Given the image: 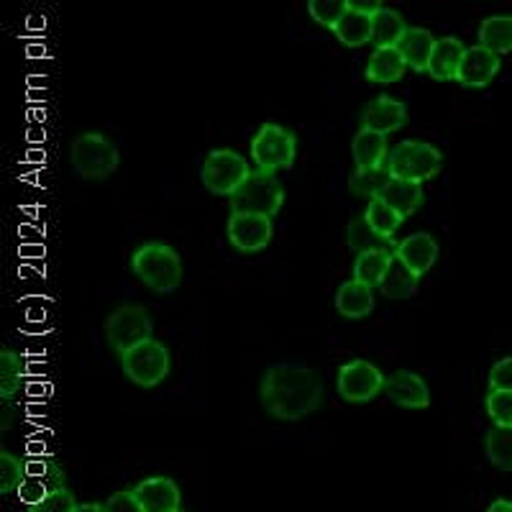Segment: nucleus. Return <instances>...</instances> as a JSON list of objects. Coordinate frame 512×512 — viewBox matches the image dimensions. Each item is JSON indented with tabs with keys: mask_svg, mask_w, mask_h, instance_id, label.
<instances>
[{
	"mask_svg": "<svg viewBox=\"0 0 512 512\" xmlns=\"http://www.w3.org/2000/svg\"><path fill=\"white\" fill-rule=\"evenodd\" d=\"M484 408H487V415L495 423V428H512V392L489 390Z\"/></svg>",
	"mask_w": 512,
	"mask_h": 512,
	"instance_id": "obj_35",
	"label": "nucleus"
},
{
	"mask_svg": "<svg viewBox=\"0 0 512 512\" xmlns=\"http://www.w3.org/2000/svg\"><path fill=\"white\" fill-rule=\"evenodd\" d=\"M484 451L497 469L512 472V428H492L484 441Z\"/></svg>",
	"mask_w": 512,
	"mask_h": 512,
	"instance_id": "obj_31",
	"label": "nucleus"
},
{
	"mask_svg": "<svg viewBox=\"0 0 512 512\" xmlns=\"http://www.w3.org/2000/svg\"><path fill=\"white\" fill-rule=\"evenodd\" d=\"M410 31V26L405 24V18L400 16L392 8H384L377 16L372 18V41L374 49L382 47H400V41L405 39V34Z\"/></svg>",
	"mask_w": 512,
	"mask_h": 512,
	"instance_id": "obj_25",
	"label": "nucleus"
},
{
	"mask_svg": "<svg viewBox=\"0 0 512 512\" xmlns=\"http://www.w3.org/2000/svg\"><path fill=\"white\" fill-rule=\"evenodd\" d=\"M497 72H500V57L477 44V47L466 49L464 59H461L459 75H456V82L464 85V88L482 90L487 88L489 82L495 80Z\"/></svg>",
	"mask_w": 512,
	"mask_h": 512,
	"instance_id": "obj_14",
	"label": "nucleus"
},
{
	"mask_svg": "<svg viewBox=\"0 0 512 512\" xmlns=\"http://www.w3.org/2000/svg\"><path fill=\"white\" fill-rule=\"evenodd\" d=\"M180 512H187V510H180Z\"/></svg>",
	"mask_w": 512,
	"mask_h": 512,
	"instance_id": "obj_44",
	"label": "nucleus"
},
{
	"mask_svg": "<svg viewBox=\"0 0 512 512\" xmlns=\"http://www.w3.org/2000/svg\"><path fill=\"white\" fill-rule=\"evenodd\" d=\"M77 502L75 495H72L70 489H59V492H52L47 500H41L39 505L29 507V512H77Z\"/></svg>",
	"mask_w": 512,
	"mask_h": 512,
	"instance_id": "obj_36",
	"label": "nucleus"
},
{
	"mask_svg": "<svg viewBox=\"0 0 512 512\" xmlns=\"http://www.w3.org/2000/svg\"><path fill=\"white\" fill-rule=\"evenodd\" d=\"M349 11L361 13V16H369L374 18L379 11H384L382 3H356V0H349Z\"/></svg>",
	"mask_w": 512,
	"mask_h": 512,
	"instance_id": "obj_40",
	"label": "nucleus"
},
{
	"mask_svg": "<svg viewBox=\"0 0 512 512\" xmlns=\"http://www.w3.org/2000/svg\"><path fill=\"white\" fill-rule=\"evenodd\" d=\"M105 512H144V507L136 500L134 489H123L105 502Z\"/></svg>",
	"mask_w": 512,
	"mask_h": 512,
	"instance_id": "obj_39",
	"label": "nucleus"
},
{
	"mask_svg": "<svg viewBox=\"0 0 512 512\" xmlns=\"http://www.w3.org/2000/svg\"><path fill=\"white\" fill-rule=\"evenodd\" d=\"M121 369L128 382H134L141 390H154V387H159L169 377L172 356H169V349L162 341L149 338V341L128 349L121 356Z\"/></svg>",
	"mask_w": 512,
	"mask_h": 512,
	"instance_id": "obj_6",
	"label": "nucleus"
},
{
	"mask_svg": "<svg viewBox=\"0 0 512 512\" xmlns=\"http://www.w3.org/2000/svg\"><path fill=\"white\" fill-rule=\"evenodd\" d=\"M16 423V410L11 408V400H3V431H8Z\"/></svg>",
	"mask_w": 512,
	"mask_h": 512,
	"instance_id": "obj_41",
	"label": "nucleus"
},
{
	"mask_svg": "<svg viewBox=\"0 0 512 512\" xmlns=\"http://www.w3.org/2000/svg\"><path fill=\"white\" fill-rule=\"evenodd\" d=\"M251 172L254 169L249 167V162L239 152H233V149H213L205 157L203 167H200V180H203L208 192L231 200L236 190L249 180Z\"/></svg>",
	"mask_w": 512,
	"mask_h": 512,
	"instance_id": "obj_9",
	"label": "nucleus"
},
{
	"mask_svg": "<svg viewBox=\"0 0 512 512\" xmlns=\"http://www.w3.org/2000/svg\"><path fill=\"white\" fill-rule=\"evenodd\" d=\"M364 218L369 221V226L374 228L377 233H382V236H387V239H395L397 228L405 223V218L400 216V213H395V210L390 208L387 203H382L379 198L369 200L367 205V213H364Z\"/></svg>",
	"mask_w": 512,
	"mask_h": 512,
	"instance_id": "obj_32",
	"label": "nucleus"
},
{
	"mask_svg": "<svg viewBox=\"0 0 512 512\" xmlns=\"http://www.w3.org/2000/svg\"><path fill=\"white\" fill-rule=\"evenodd\" d=\"M395 259H400L415 277H425L438 262V241L431 233H413L397 244Z\"/></svg>",
	"mask_w": 512,
	"mask_h": 512,
	"instance_id": "obj_16",
	"label": "nucleus"
},
{
	"mask_svg": "<svg viewBox=\"0 0 512 512\" xmlns=\"http://www.w3.org/2000/svg\"><path fill=\"white\" fill-rule=\"evenodd\" d=\"M382 203L390 205L395 213H400L402 218L415 216L423 205V185L418 182H408V180H395L392 177L390 185L384 187L382 195H379Z\"/></svg>",
	"mask_w": 512,
	"mask_h": 512,
	"instance_id": "obj_23",
	"label": "nucleus"
},
{
	"mask_svg": "<svg viewBox=\"0 0 512 512\" xmlns=\"http://www.w3.org/2000/svg\"><path fill=\"white\" fill-rule=\"evenodd\" d=\"M384 382H387V377L382 374V369L369 359L346 361V364L338 367L336 374L338 397L351 402V405L372 402L379 392H384Z\"/></svg>",
	"mask_w": 512,
	"mask_h": 512,
	"instance_id": "obj_10",
	"label": "nucleus"
},
{
	"mask_svg": "<svg viewBox=\"0 0 512 512\" xmlns=\"http://www.w3.org/2000/svg\"><path fill=\"white\" fill-rule=\"evenodd\" d=\"M418 285L420 277H415L400 259H395L390 272H387V277H384L382 285H379V292H382V297H390V300H408V297L415 295Z\"/></svg>",
	"mask_w": 512,
	"mask_h": 512,
	"instance_id": "obj_29",
	"label": "nucleus"
},
{
	"mask_svg": "<svg viewBox=\"0 0 512 512\" xmlns=\"http://www.w3.org/2000/svg\"><path fill=\"white\" fill-rule=\"evenodd\" d=\"M359 126L364 131H374V134L382 136L395 134V131L408 126V105L392 98V95H377V98L364 105Z\"/></svg>",
	"mask_w": 512,
	"mask_h": 512,
	"instance_id": "obj_12",
	"label": "nucleus"
},
{
	"mask_svg": "<svg viewBox=\"0 0 512 512\" xmlns=\"http://www.w3.org/2000/svg\"><path fill=\"white\" fill-rule=\"evenodd\" d=\"M70 164L75 175L90 182H103L121 164V152L116 141L100 131H82L70 144Z\"/></svg>",
	"mask_w": 512,
	"mask_h": 512,
	"instance_id": "obj_3",
	"label": "nucleus"
},
{
	"mask_svg": "<svg viewBox=\"0 0 512 512\" xmlns=\"http://www.w3.org/2000/svg\"><path fill=\"white\" fill-rule=\"evenodd\" d=\"M487 512H512V502L507 500H495L487 507Z\"/></svg>",
	"mask_w": 512,
	"mask_h": 512,
	"instance_id": "obj_42",
	"label": "nucleus"
},
{
	"mask_svg": "<svg viewBox=\"0 0 512 512\" xmlns=\"http://www.w3.org/2000/svg\"><path fill=\"white\" fill-rule=\"evenodd\" d=\"M282 205H285V187L277 180V175L254 169L249 180L231 198V213L274 218L282 210Z\"/></svg>",
	"mask_w": 512,
	"mask_h": 512,
	"instance_id": "obj_8",
	"label": "nucleus"
},
{
	"mask_svg": "<svg viewBox=\"0 0 512 512\" xmlns=\"http://www.w3.org/2000/svg\"><path fill=\"white\" fill-rule=\"evenodd\" d=\"M272 218L249 216V213H231L226 226L228 244L239 254H259L272 244Z\"/></svg>",
	"mask_w": 512,
	"mask_h": 512,
	"instance_id": "obj_11",
	"label": "nucleus"
},
{
	"mask_svg": "<svg viewBox=\"0 0 512 512\" xmlns=\"http://www.w3.org/2000/svg\"><path fill=\"white\" fill-rule=\"evenodd\" d=\"M26 482V459H18L8 448L0 451V492L11 495Z\"/></svg>",
	"mask_w": 512,
	"mask_h": 512,
	"instance_id": "obj_33",
	"label": "nucleus"
},
{
	"mask_svg": "<svg viewBox=\"0 0 512 512\" xmlns=\"http://www.w3.org/2000/svg\"><path fill=\"white\" fill-rule=\"evenodd\" d=\"M77 512H105V505H100V502H88V505L77 507Z\"/></svg>",
	"mask_w": 512,
	"mask_h": 512,
	"instance_id": "obj_43",
	"label": "nucleus"
},
{
	"mask_svg": "<svg viewBox=\"0 0 512 512\" xmlns=\"http://www.w3.org/2000/svg\"><path fill=\"white\" fill-rule=\"evenodd\" d=\"M131 272L157 295H169L182 285V256L175 246L146 241L131 254Z\"/></svg>",
	"mask_w": 512,
	"mask_h": 512,
	"instance_id": "obj_2",
	"label": "nucleus"
},
{
	"mask_svg": "<svg viewBox=\"0 0 512 512\" xmlns=\"http://www.w3.org/2000/svg\"><path fill=\"white\" fill-rule=\"evenodd\" d=\"M405 70H408V64L402 59L400 49L382 47L372 52V57L367 62V70H364V77L372 85H392V82L402 80Z\"/></svg>",
	"mask_w": 512,
	"mask_h": 512,
	"instance_id": "obj_19",
	"label": "nucleus"
},
{
	"mask_svg": "<svg viewBox=\"0 0 512 512\" xmlns=\"http://www.w3.org/2000/svg\"><path fill=\"white\" fill-rule=\"evenodd\" d=\"M390 180L392 175L387 167H377V169L354 167V172L349 175V190L351 195H356V198L374 200L382 195V190L390 185Z\"/></svg>",
	"mask_w": 512,
	"mask_h": 512,
	"instance_id": "obj_28",
	"label": "nucleus"
},
{
	"mask_svg": "<svg viewBox=\"0 0 512 512\" xmlns=\"http://www.w3.org/2000/svg\"><path fill=\"white\" fill-rule=\"evenodd\" d=\"M351 157H354V164L359 169L387 167V157H390L387 136L359 128V134L351 141Z\"/></svg>",
	"mask_w": 512,
	"mask_h": 512,
	"instance_id": "obj_20",
	"label": "nucleus"
},
{
	"mask_svg": "<svg viewBox=\"0 0 512 512\" xmlns=\"http://www.w3.org/2000/svg\"><path fill=\"white\" fill-rule=\"evenodd\" d=\"M466 49L469 47H466L461 39H456V36H441V39L436 41V49H433L431 64H428V75L438 82L456 80Z\"/></svg>",
	"mask_w": 512,
	"mask_h": 512,
	"instance_id": "obj_17",
	"label": "nucleus"
},
{
	"mask_svg": "<svg viewBox=\"0 0 512 512\" xmlns=\"http://www.w3.org/2000/svg\"><path fill=\"white\" fill-rule=\"evenodd\" d=\"M24 379L26 369L21 354L13 351L11 346H3V349H0V397H3V400H13L16 392L21 390Z\"/></svg>",
	"mask_w": 512,
	"mask_h": 512,
	"instance_id": "obj_27",
	"label": "nucleus"
},
{
	"mask_svg": "<svg viewBox=\"0 0 512 512\" xmlns=\"http://www.w3.org/2000/svg\"><path fill=\"white\" fill-rule=\"evenodd\" d=\"M333 34H336V39L341 41L344 47L349 49L364 47V44L372 41V18L361 16V13L356 11H349L341 21H338Z\"/></svg>",
	"mask_w": 512,
	"mask_h": 512,
	"instance_id": "obj_30",
	"label": "nucleus"
},
{
	"mask_svg": "<svg viewBox=\"0 0 512 512\" xmlns=\"http://www.w3.org/2000/svg\"><path fill=\"white\" fill-rule=\"evenodd\" d=\"M259 400L269 418L295 423L323 405V379L315 369L295 361L272 364L259 382Z\"/></svg>",
	"mask_w": 512,
	"mask_h": 512,
	"instance_id": "obj_1",
	"label": "nucleus"
},
{
	"mask_svg": "<svg viewBox=\"0 0 512 512\" xmlns=\"http://www.w3.org/2000/svg\"><path fill=\"white\" fill-rule=\"evenodd\" d=\"M297 159V136L280 123H262L251 139V162L256 169L277 175L280 169H290Z\"/></svg>",
	"mask_w": 512,
	"mask_h": 512,
	"instance_id": "obj_5",
	"label": "nucleus"
},
{
	"mask_svg": "<svg viewBox=\"0 0 512 512\" xmlns=\"http://www.w3.org/2000/svg\"><path fill=\"white\" fill-rule=\"evenodd\" d=\"M479 47L489 49L492 54L512 52V16H489L479 26Z\"/></svg>",
	"mask_w": 512,
	"mask_h": 512,
	"instance_id": "obj_26",
	"label": "nucleus"
},
{
	"mask_svg": "<svg viewBox=\"0 0 512 512\" xmlns=\"http://www.w3.org/2000/svg\"><path fill=\"white\" fill-rule=\"evenodd\" d=\"M489 390L512 392V356L500 359L489 372Z\"/></svg>",
	"mask_w": 512,
	"mask_h": 512,
	"instance_id": "obj_38",
	"label": "nucleus"
},
{
	"mask_svg": "<svg viewBox=\"0 0 512 512\" xmlns=\"http://www.w3.org/2000/svg\"><path fill=\"white\" fill-rule=\"evenodd\" d=\"M384 397L405 410H425L431 405V390L420 374L408 372V369H397L384 382Z\"/></svg>",
	"mask_w": 512,
	"mask_h": 512,
	"instance_id": "obj_13",
	"label": "nucleus"
},
{
	"mask_svg": "<svg viewBox=\"0 0 512 512\" xmlns=\"http://www.w3.org/2000/svg\"><path fill=\"white\" fill-rule=\"evenodd\" d=\"M149 338H154V320L144 305H118L105 318V341L113 349V354L123 356L128 349L144 344Z\"/></svg>",
	"mask_w": 512,
	"mask_h": 512,
	"instance_id": "obj_7",
	"label": "nucleus"
},
{
	"mask_svg": "<svg viewBox=\"0 0 512 512\" xmlns=\"http://www.w3.org/2000/svg\"><path fill=\"white\" fill-rule=\"evenodd\" d=\"M346 244L356 254H367V251H390V254H395L400 241L387 239V236H382V233H377L369 226L367 218L356 216L346 226Z\"/></svg>",
	"mask_w": 512,
	"mask_h": 512,
	"instance_id": "obj_21",
	"label": "nucleus"
},
{
	"mask_svg": "<svg viewBox=\"0 0 512 512\" xmlns=\"http://www.w3.org/2000/svg\"><path fill=\"white\" fill-rule=\"evenodd\" d=\"M333 305H336L338 315L346 320L367 318L374 310V290L367 285H361V282L349 280L344 285H338Z\"/></svg>",
	"mask_w": 512,
	"mask_h": 512,
	"instance_id": "obj_18",
	"label": "nucleus"
},
{
	"mask_svg": "<svg viewBox=\"0 0 512 512\" xmlns=\"http://www.w3.org/2000/svg\"><path fill=\"white\" fill-rule=\"evenodd\" d=\"M308 13L315 24L333 31L338 26V21L349 13V0H310Z\"/></svg>",
	"mask_w": 512,
	"mask_h": 512,
	"instance_id": "obj_34",
	"label": "nucleus"
},
{
	"mask_svg": "<svg viewBox=\"0 0 512 512\" xmlns=\"http://www.w3.org/2000/svg\"><path fill=\"white\" fill-rule=\"evenodd\" d=\"M52 492H59V489H54L52 484L41 482V479H34V477H26V482L21 484V489H18L16 495L21 497V502H26L29 507L39 505L41 500H47Z\"/></svg>",
	"mask_w": 512,
	"mask_h": 512,
	"instance_id": "obj_37",
	"label": "nucleus"
},
{
	"mask_svg": "<svg viewBox=\"0 0 512 512\" xmlns=\"http://www.w3.org/2000/svg\"><path fill=\"white\" fill-rule=\"evenodd\" d=\"M387 169H390V175L395 180H408L423 185V182L441 175L443 154L438 146L428 144V141L405 139L390 149Z\"/></svg>",
	"mask_w": 512,
	"mask_h": 512,
	"instance_id": "obj_4",
	"label": "nucleus"
},
{
	"mask_svg": "<svg viewBox=\"0 0 512 512\" xmlns=\"http://www.w3.org/2000/svg\"><path fill=\"white\" fill-rule=\"evenodd\" d=\"M392 262H395V254L390 251H367V254H356L354 259V280L367 287L382 285V280L390 272Z\"/></svg>",
	"mask_w": 512,
	"mask_h": 512,
	"instance_id": "obj_24",
	"label": "nucleus"
},
{
	"mask_svg": "<svg viewBox=\"0 0 512 512\" xmlns=\"http://www.w3.org/2000/svg\"><path fill=\"white\" fill-rule=\"evenodd\" d=\"M136 500L141 502L144 512H180L182 492L175 479L149 477L134 487Z\"/></svg>",
	"mask_w": 512,
	"mask_h": 512,
	"instance_id": "obj_15",
	"label": "nucleus"
},
{
	"mask_svg": "<svg viewBox=\"0 0 512 512\" xmlns=\"http://www.w3.org/2000/svg\"><path fill=\"white\" fill-rule=\"evenodd\" d=\"M436 36L431 34L428 29H410L405 34V39L400 41V54L405 59L413 72H428V64H431L433 57V49H436Z\"/></svg>",
	"mask_w": 512,
	"mask_h": 512,
	"instance_id": "obj_22",
	"label": "nucleus"
}]
</instances>
